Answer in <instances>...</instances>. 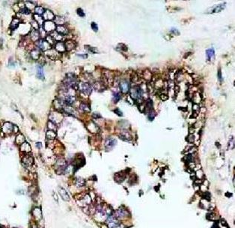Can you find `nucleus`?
I'll list each match as a JSON object with an SVG mask.
<instances>
[{
  "label": "nucleus",
  "instance_id": "12",
  "mask_svg": "<svg viewBox=\"0 0 235 228\" xmlns=\"http://www.w3.org/2000/svg\"><path fill=\"white\" fill-rule=\"evenodd\" d=\"M58 192L60 196L61 197V198L63 199V200L65 201H69L70 200V196L67 194L65 189H64L63 188H58Z\"/></svg>",
  "mask_w": 235,
  "mask_h": 228
},
{
  "label": "nucleus",
  "instance_id": "4",
  "mask_svg": "<svg viewBox=\"0 0 235 228\" xmlns=\"http://www.w3.org/2000/svg\"><path fill=\"white\" fill-rule=\"evenodd\" d=\"M78 89L83 94L89 95L91 92V86H90L89 83H85V82H81L78 84Z\"/></svg>",
  "mask_w": 235,
  "mask_h": 228
},
{
  "label": "nucleus",
  "instance_id": "10",
  "mask_svg": "<svg viewBox=\"0 0 235 228\" xmlns=\"http://www.w3.org/2000/svg\"><path fill=\"white\" fill-rule=\"evenodd\" d=\"M32 215L33 217L36 219V220H41L42 218V212L40 208H38V207H35L34 209H33L32 210Z\"/></svg>",
  "mask_w": 235,
  "mask_h": 228
},
{
  "label": "nucleus",
  "instance_id": "50",
  "mask_svg": "<svg viewBox=\"0 0 235 228\" xmlns=\"http://www.w3.org/2000/svg\"><path fill=\"white\" fill-rule=\"evenodd\" d=\"M89 50L90 51H91L92 53H97V49L95 48V47H89Z\"/></svg>",
  "mask_w": 235,
  "mask_h": 228
},
{
  "label": "nucleus",
  "instance_id": "17",
  "mask_svg": "<svg viewBox=\"0 0 235 228\" xmlns=\"http://www.w3.org/2000/svg\"><path fill=\"white\" fill-rule=\"evenodd\" d=\"M20 150H21V152H22L28 153V152H31L32 149H31L30 145H29L28 143L25 142V143H22V145H20Z\"/></svg>",
  "mask_w": 235,
  "mask_h": 228
},
{
  "label": "nucleus",
  "instance_id": "33",
  "mask_svg": "<svg viewBox=\"0 0 235 228\" xmlns=\"http://www.w3.org/2000/svg\"><path fill=\"white\" fill-rule=\"evenodd\" d=\"M34 20H35V21L38 23V24H40V25L44 24V18H43V17H41L40 15L34 14Z\"/></svg>",
  "mask_w": 235,
  "mask_h": 228
},
{
  "label": "nucleus",
  "instance_id": "27",
  "mask_svg": "<svg viewBox=\"0 0 235 228\" xmlns=\"http://www.w3.org/2000/svg\"><path fill=\"white\" fill-rule=\"evenodd\" d=\"M16 143L18 145H22L23 143H25V138L22 134H18L16 137Z\"/></svg>",
  "mask_w": 235,
  "mask_h": 228
},
{
  "label": "nucleus",
  "instance_id": "7",
  "mask_svg": "<svg viewBox=\"0 0 235 228\" xmlns=\"http://www.w3.org/2000/svg\"><path fill=\"white\" fill-rule=\"evenodd\" d=\"M56 26V24L51 21H46L44 24V29L46 32H53L55 31Z\"/></svg>",
  "mask_w": 235,
  "mask_h": 228
},
{
  "label": "nucleus",
  "instance_id": "3",
  "mask_svg": "<svg viewBox=\"0 0 235 228\" xmlns=\"http://www.w3.org/2000/svg\"><path fill=\"white\" fill-rule=\"evenodd\" d=\"M113 215L118 220H123V219L127 218L128 216H130V213L128 212L127 209H123V208H119L113 213Z\"/></svg>",
  "mask_w": 235,
  "mask_h": 228
},
{
  "label": "nucleus",
  "instance_id": "25",
  "mask_svg": "<svg viewBox=\"0 0 235 228\" xmlns=\"http://www.w3.org/2000/svg\"><path fill=\"white\" fill-rule=\"evenodd\" d=\"M31 56L32 58L33 59H39V57H40V52H39V50H37V49H34L33 50L32 52H31Z\"/></svg>",
  "mask_w": 235,
  "mask_h": 228
},
{
  "label": "nucleus",
  "instance_id": "32",
  "mask_svg": "<svg viewBox=\"0 0 235 228\" xmlns=\"http://www.w3.org/2000/svg\"><path fill=\"white\" fill-rule=\"evenodd\" d=\"M20 24V20L17 19V18H14L13 20V21L11 22V28L12 29H15Z\"/></svg>",
  "mask_w": 235,
  "mask_h": 228
},
{
  "label": "nucleus",
  "instance_id": "51",
  "mask_svg": "<svg viewBox=\"0 0 235 228\" xmlns=\"http://www.w3.org/2000/svg\"><path fill=\"white\" fill-rule=\"evenodd\" d=\"M194 188H195V190L197 191H199V189H200V186L199 185H196V184H194Z\"/></svg>",
  "mask_w": 235,
  "mask_h": 228
},
{
  "label": "nucleus",
  "instance_id": "52",
  "mask_svg": "<svg viewBox=\"0 0 235 228\" xmlns=\"http://www.w3.org/2000/svg\"><path fill=\"white\" fill-rule=\"evenodd\" d=\"M221 224H222L223 226H227V223H226V221H225V220H223V219H222V220H221Z\"/></svg>",
  "mask_w": 235,
  "mask_h": 228
},
{
  "label": "nucleus",
  "instance_id": "2",
  "mask_svg": "<svg viewBox=\"0 0 235 228\" xmlns=\"http://www.w3.org/2000/svg\"><path fill=\"white\" fill-rule=\"evenodd\" d=\"M144 90L142 89V87L139 86H135L131 89L130 90V96L135 100H139L142 98Z\"/></svg>",
  "mask_w": 235,
  "mask_h": 228
},
{
  "label": "nucleus",
  "instance_id": "26",
  "mask_svg": "<svg viewBox=\"0 0 235 228\" xmlns=\"http://www.w3.org/2000/svg\"><path fill=\"white\" fill-rule=\"evenodd\" d=\"M79 108H80V110H82V111H83V112H89L90 111V107L87 104H85V103H82L81 104H80V106H79Z\"/></svg>",
  "mask_w": 235,
  "mask_h": 228
},
{
  "label": "nucleus",
  "instance_id": "43",
  "mask_svg": "<svg viewBox=\"0 0 235 228\" xmlns=\"http://www.w3.org/2000/svg\"><path fill=\"white\" fill-rule=\"evenodd\" d=\"M192 110L195 113H198V111L199 110V106L198 105V104H195L192 107Z\"/></svg>",
  "mask_w": 235,
  "mask_h": 228
},
{
  "label": "nucleus",
  "instance_id": "20",
  "mask_svg": "<svg viewBox=\"0 0 235 228\" xmlns=\"http://www.w3.org/2000/svg\"><path fill=\"white\" fill-rule=\"evenodd\" d=\"M55 47H56V50L58 51V52H64V51H65V50H66V49H65V44H64V43H62V42H61V41L57 42V43L56 44Z\"/></svg>",
  "mask_w": 235,
  "mask_h": 228
},
{
  "label": "nucleus",
  "instance_id": "31",
  "mask_svg": "<svg viewBox=\"0 0 235 228\" xmlns=\"http://www.w3.org/2000/svg\"><path fill=\"white\" fill-rule=\"evenodd\" d=\"M85 183V180L82 178H77L76 179V186L78 187V188H81V187L84 186Z\"/></svg>",
  "mask_w": 235,
  "mask_h": 228
},
{
  "label": "nucleus",
  "instance_id": "18",
  "mask_svg": "<svg viewBox=\"0 0 235 228\" xmlns=\"http://www.w3.org/2000/svg\"><path fill=\"white\" fill-rule=\"evenodd\" d=\"M46 55L47 56H49L50 58H51V59H56V56H58V53H57V51H56V50H54V49H50V50L46 51Z\"/></svg>",
  "mask_w": 235,
  "mask_h": 228
},
{
  "label": "nucleus",
  "instance_id": "53",
  "mask_svg": "<svg viewBox=\"0 0 235 228\" xmlns=\"http://www.w3.org/2000/svg\"><path fill=\"white\" fill-rule=\"evenodd\" d=\"M13 130H14V132H15V133H17V131H18V128H17V126H14V128H13Z\"/></svg>",
  "mask_w": 235,
  "mask_h": 228
},
{
  "label": "nucleus",
  "instance_id": "28",
  "mask_svg": "<svg viewBox=\"0 0 235 228\" xmlns=\"http://www.w3.org/2000/svg\"><path fill=\"white\" fill-rule=\"evenodd\" d=\"M124 178H125L124 175H122L121 173H116L115 176V179L117 182H118V183L123 182Z\"/></svg>",
  "mask_w": 235,
  "mask_h": 228
},
{
  "label": "nucleus",
  "instance_id": "23",
  "mask_svg": "<svg viewBox=\"0 0 235 228\" xmlns=\"http://www.w3.org/2000/svg\"><path fill=\"white\" fill-rule=\"evenodd\" d=\"M50 36L53 38L54 41H61L62 39V35H61L60 34H58L56 31H54L53 32H51Z\"/></svg>",
  "mask_w": 235,
  "mask_h": 228
},
{
  "label": "nucleus",
  "instance_id": "38",
  "mask_svg": "<svg viewBox=\"0 0 235 228\" xmlns=\"http://www.w3.org/2000/svg\"><path fill=\"white\" fill-rule=\"evenodd\" d=\"M145 107L149 110V111L152 110V108H153V102H152L151 100H147V101H146Z\"/></svg>",
  "mask_w": 235,
  "mask_h": 228
},
{
  "label": "nucleus",
  "instance_id": "22",
  "mask_svg": "<svg viewBox=\"0 0 235 228\" xmlns=\"http://www.w3.org/2000/svg\"><path fill=\"white\" fill-rule=\"evenodd\" d=\"M39 36H40V34H39L38 30L34 29V30L32 31V32H31V38H32V40L33 41H37L38 40V38H39Z\"/></svg>",
  "mask_w": 235,
  "mask_h": 228
},
{
  "label": "nucleus",
  "instance_id": "49",
  "mask_svg": "<svg viewBox=\"0 0 235 228\" xmlns=\"http://www.w3.org/2000/svg\"><path fill=\"white\" fill-rule=\"evenodd\" d=\"M218 78L220 81H222V75L221 70H219V71H218Z\"/></svg>",
  "mask_w": 235,
  "mask_h": 228
},
{
  "label": "nucleus",
  "instance_id": "57",
  "mask_svg": "<svg viewBox=\"0 0 235 228\" xmlns=\"http://www.w3.org/2000/svg\"><path fill=\"white\" fill-rule=\"evenodd\" d=\"M14 228H17V227H14Z\"/></svg>",
  "mask_w": 235,
  "mask_h": 228
},
{
  "label": "nucleus",
  "instance_id": "30",
  "mask_svg": "<svg viewBox=\"0 0 235 228\" xmlns=\"http://www.w3.org/2000/svg\"><path fill=\"white\" fill-rule=\"evenodd\" d=\"M65 22V21L64 18H62L61 17H55V24H57L58 26H63Z\"/></svg>",
  "mask_w": 235,
  "mask_h": 228
},
{
  "label": "nucleus",
  "instance_id": "24",
  "mask_svg": "<svg viewBox=\"0 0 235 228\" xmlns=\"http://www.w3.org/2000/svg\"><path fill=\"white\" fill-rule=\"evenodd\" d=\"M121 99V94L118 92H115L112 95V101L114 103H117Z\"/></svg>",
  "mask_w": 235,
  "mask_h": 228
},
{
  "label": "nucleus",
  "instance_id": "46",
  "mask_svg": "<svg viewBox=\"0 0 235 228\" xmlns=\"http://www.w3.org/2000/svg\"><path fill=\"white\" fill-rule=\"evenodd\" d=\"M32 27L34 28V29H35V30H38V23H37L35 20H33V21L32 22Z\"/></svg>",
  "mask_w": 235,
  "mask_h": 228
},
{
  "label": "nucleus",
  "instance_id": "8",
  "mask_svg": "<svg viewBox=\"0 0 235 228\" xmlns=\"http://www.w3.org/2000/svg\"><path fill=\"white\" fill-rule=\"evenodd\" d=\"M119 87H120L121 91L123 93H127L130 90V84H129L128 81H127V80H121L120 82Z\"/></svg>",
  "mask_w": 235,
  "mask_h": 228
},
{
  "label": "nucleus",
  "instance_id": "35",
  "mask_svg": "<svg viewBox=\"0 0 235 228\" xmlns=\"http://www.w3.org/2000/svg\"><path fill=\"white\" fill-rule=\"evenodd\" d=\"M34 11H35L36 14H38V15H41V14H44V8H42V7H41V6L36 7L35 9H34Z\"/></svg>",
  "mask_w": 235,
  "mask_h": 228
},
{
  "label": "nucleus",
  "instance_id": "9",
  "mask_svg": "<svg viewBox=\"0 0 235 228\" xmlns=\"http://www.w3.org/2000/svg\"><path fill=\"white\" fill-rule=\"evenodd\" d=\"M22 164L26 167H30L33 164V158L31 156L26 155L22 158Z\"/></svg>",
  "mask_w": 235,
  "mask_h": 228
},
{
  "label": "nucleus",
  "instance_id": "5",
  "mask_svg": "<svg viewBox=\"0 0 235 228\" xmlns=\"http://www.w3.org/2000/svg\"><path fill=\"white\" fill-rule=\"evenodd\" d=\"M117 143V140L112 137H109L106 139V142H105V147L107 151H110L111 149L114 148L116 146Z\"/></svg>",
  "mask_w": 235,
  "mask_h": 228
},
{
  "label": "nucleus",
  "instance_id": "37",
  "mask_svg": "<svg viewBox=\"0 0 235 228\" xmlns=\"http://www.w3.org/2000/svg\"><path fill=\"white\" fill-rule=\"evenodd\" d=\"M155 116H156V113L154 110H151L149 111V113H148V119L150 121H153L154 119Z\"/></svg>",
  "mask_w": 235,
  "mask_h": 228
},
{
  "label": "nucleus",
  "instance_id": "40",
  "mask_svg": "<svg viewBox=\"0 0 235 228\" xmlns=\"http://www.w3.org/2000/svg\"><path fill=\"white\" fill-rule=\"evenodd\" d=\"M187 140L190 143H193L194 141H195V137H194V135L193 134H190L188 137H187Z\"/></svg>",
  "mask_w": 235,
  "mask_h": 228
},
{
  "label": "nucleus",
  "instance_id": "21",
  "mask_svg": "<svg viewBox=\"0 0 235 228\" xmlns=\"http://www.w3.org/2000/svg\"><path fill=\"white\" fill-rule=\"evenodd\" d=\"M65 49L67 50H68V51H70V50H71L75 48L76 44L73 41H66L65 43Z\"/></svg>",
  "mask_w": 235,
  "mask_h": 228
},
{
  "label": "nucleus",
  "instance_id": "55",
  "mask_svg": "<svg viewBox=\"0 0 235 228\" xmlns=\"http://www.w3.org/2000/svg\"><path fill=\"white\" fill-rule=\"evenodd\" d=\"M53 197H55V198H54V199H55V200H56V201H58V198H57V196H56V194H53Z\"/></svg>",
  "mask_w": 235,
  "mask_h": 228
},
{
  "label": "nucleus",
  "instance_id": "14",
  "mask_svg": "<svg viewBox=\"0 0 235 228\" xmlns=\"http://www.w3.org/2000/svg\"><path fill=\"white\" fill-rule=\"evenodd\" d=\"M44 20H46L47 21H51L52 20L55 19V15L52 12L47 10L44 13Z\"/></svg>",
  "mask_w": 235,
  "mask_h": 228
},
{
  "label": "nucleus",
  "instance_id": "47",
  "mask_svg": "<svg viewBox=\"0 0 235 228\" xmlns=\"http://www.w3.org/2000/svg\"><path fill=\"white\" fill-rule=\"evenodd\" d=\"M114 112L115 113L117 114V115H118V116H123V113L118 109V108H116L115 110H114Z\"/></svg>",
  "mask_w": 235,
  "mask_h": 228
},
{
  "label": "nucleus",
  "instance_id": "1",
  "mask_svg": "<svg viewBox=\"0 0 235 228\" xmlns=\"http://www.w3.org/2000/svg\"><path fill=\"white\" fill-rule=\"evenodd\" d=\"M55 168H56V173L59 175L65 173L67 169V164L66 161L63 158H60L58 160L56 161Z\"/></svg>",
  "mask_w": 235,
  "mask_h": 228
},
{
  "label": "nucleus",
  "instance_id": "45",
  "mask_svg": "<svg viewBox=\"0 0 235 228\" xmlns=\"http://www.w3.org/2000/svg\"><path fill=\"white\" fill-rule=\"evenodd\" d=\"M77 14H78L79 16H80V17H85V15L82 8H78L77 9Z\"/></svg>",
  "mask_w": 235,
  "mask_h": 228
},
{
  "label": "nucleus",
  "instance_id": "42",
  "mask_svg": "<svg viewBox=\"0 0 235 228\" xmlns=\"http://www.w3.org/2000/svg\"><path fill=\"white\" fill-rule=\"evenodd\" d=\"M91 29H92L94 32H97V31H98V26H97V24L96 23H94V22L91 23Z\"/></svg>",
  "mask_w": 235,
  "mask_h": 228
},
{
  "label": "nucleus",
  "instance_id": "13",
  "mask_svg": "<svg viewBox=\"0 0 235 228\" xmlns=\"http://www.w3.org/2000/svg\"><path fill=\"white\" fill-rule=\"evenodd\" d=\"M206 56H207V60L208 62L212 61V59H214V57H215V51H214L213 48H210V49H207L206 50Z\"/></svg>",
  "mask_w": 235,
  "mask_h": 228
},
{
  "label": "nucleus",
  "instance_id": "16",
  "mask_svg": "<svg viewBox=\"0 0 235 228\" xmlns=\"http://www.w3.org/2000/svg\"><path fill=\"white\" fill-rule=\"evenodd\" d=\"M56 32L60 34L61 35H67L68 33V30L65 26H58L56 28Z\"/></svg>",
  "mask_w": 235,
  "mask_h": 228
},
{
  "label": "nucleus",
  "instance_id": "15",
  "mask_svg": "<svg viewBox=\"0 0 235 228\" xmlns=\"http://www.w3.org/2000/svg\"><path fill=\"white\" fill-rule=\"evenodd\" d=\"M225 8V3H221V4H219L217 5H215L213 8H212L211 9V12L210 13H218V12H220L221 11H222Z\"/></svg>",
  "mask_w": 235,
  "mask_h": 228
},
{
  "label": "nucleus",
  "instance_id": "48",
  "mask_svg": "<svg viewBox=\"0 0 235 228\" xmlns=\"http://www.w3.org/2000/svg\"><path fill=\"white\" fill-rule=\"evenodd\" d=\"M160 98H161V100H163V101H166V100L168 99V95H167L162 94V95H160Z\"/></svg>",
  "mask_w": 235,
  "mask_h": 228
},
{
  "label": "nucleus",
  "instance_id": "6",
  "mask_svg": "<svg viewBox=\"0 0 235 228\" xmlns=\"http://www.w3.org/2000/svg\"><path fill=\"white\" fill-rule=\"evenodd\" d=\"M37 46L38 48H40L41 50H44V51H47L51 49V46L50 44L44 40H40L38 41H37Z\"/></svg>",
  "mask_w": 235,
  "mask_h": 228
},
{
  "label": "nucleus",
  "instance_id": "39",
  "mask_svg": "<svg viewBox=\"0 0 235 228\" xmlns=\"http://www.w3.org/2000/svg\"><path fill=\"white\" fill-rule=\"evenodd\" d=\"M195 176H196V177H197L199 179L201 180L202 178L204 177V173L202 172V170H199L196 172V175H195Z\"/></svg>",
  "mask_w": 235,
  "mask_h": 228
},
{
  "label": "nucleus",
  "instance_id": "29",
  "mask_svg": "<svg viewBox=\"0 0 235 228\" xmlns=\"http://www.w3.org/2000/svg\"><path fill=\"white\" fill-rule=\"evenodd\" d=\"M56 134L55 131L50 130V131H48L46 132V137H47L48 139H50V140H53V139L56 138Z\"/></svg>",
  "mask_w": 235,
  "mask_h": 228
},
{
  "label": "nucleus",
  "instance_id": "19",
  "mask_svg": "<svg viewBox=\"0 0 235 228\" xmlns=\"http://www.w3.org/2000/svg\"><path fill=\"white\" fill-rule=\"evenodd\" d=\"M37 77L41 79V80H44V69L43 67L39 65L37 68Z\"/></svg>",
  "mask_w": 235,
  "mask_h": 228
},
{
  "label": "nucleus",
  "instance_id": "41",
  "mask_svg": "<svg viewBox=\"0 0 235 228\" xmlns=\"http://www.w3.org/2000/svg\"><path fill=\"white\" fill-rule=\"evenodd\" d=\"M203 199L205 200L209 201V200H211V195H210V194H209L208 192H204V194H203Z\"/></svg>",
  "mask_w": 235,
  "mask_h": 228
},
{
  "label": "nucleus",
  "instance_id": "54",
  "mask_svg": "<svg viewBox=\"0 0 235 228\" xmlns=\"http://www.w3.org/2000/svg\"><path fill=\"white\" fill-rule=\"evenodd\" d=\"M36 146L39 149L41 148V143H36Z\"/></svg>",
  "mask_w": 235,
  "mask_h": 228
},
{
  "label": "nucleus",
  "instance_id": "44",
  "mask_svg": "<svg viewBox=\"0 0 235 228\" xmlns=\"http://www.w3.org/2000/svg\"><path fill=\"white\" fill-rule=\"evenodd\" d=\"M48 126H48V127H49V128H50V129L51 131H56V128H53V126H56V124L53 123L52 122H49V123H48Z\"/></svg>",
  "mask_w": 235,
  "mask_h": 228
},
{
  "label": "nucleus",
  "instance_id": "56",
  "mask_svg": "<svg viewBox=\"0 0 235 228\" xmlns=\"http://www.w3.org/2000/svg\"><path fill=\"white\" fill-rule=\"evenodd\" d=\"M31 228H39V227H38L37 225H35V224H34L33 226H32V227H31Z\"/></svg>",
  "mask_w": 235,
  "mask_h": 228
},
{
  "label": "nucleus",
  "instance_id": "36",
  "mask_svg": "<svg viewBox=\"0 0 235 228\" xmlns=\"http://www.w3.org/2000/svg\"><path fill=\"white\" fill-rule=\"evenodd\" d=\"M25 7L28 10H32L34 8V5L31 2H25Z\"/></svg>",
  "mask_w": 235,
  "mask_h": 228
},
{
  "label": "nucleus",
  "instance_id": "11",
  "mask_svg": "<svg viewBox=\"0 0 235 228\" xmlns=\"http://www.w3.org/2000/svg\"><path fill=\"white\" fill-rule=\"evenodd\" d=\"M13 128L14 126L10 122H5L3 126H2V131L5 134H10L13 131Z\"/></svg>",
  "mask_w": 235,
  "mask_h": 228
},
{
  "label": "nucleus",
  "instance_id": "34",
  "mask_svg": "<svg viewBox=\"0 0 235 228\" xmlns=\"http://www.w3.org/2000/svg\"><path fill=\"white\" fill-rule=\"evenodd\" d=\"M119 136L122 140H129L131 139V136L127 132H122Z\"/></svg>",
  "mask_w": 235,
  "mask_h": 228
}]
</instances>
